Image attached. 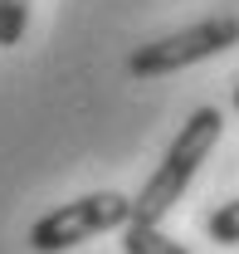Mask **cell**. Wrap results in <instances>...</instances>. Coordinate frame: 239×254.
I'll use <instances>...</instances> for the list:
<instances>
[{
    "label": "cell",
    "mask_w": 239,
    "mask_h": 254,
    "mask_svg": "<svg viewBox=\"0 0 239 254\" xmlns=\"http://www.w3.org/2000/svg\"><path fill=\"white\" fill-rule=\"evenodd\" d=\"M220 132H225L220 108H195V113L180 123V132H176V142L166 147L161 166L151 171L147 186L132 195V220H142V225H161V220H166V210H171L180 195H185L190 176L200 171V161L215 152Z\"/></svg>",
    "instance_id": "obj_1"
},
{
    "label": "cell",
    "mask_w": 239,
    "mask_h": 254,
    "mask_svg": "<svg viewBox=\"0 0 239 254\" xmlns=\"http://www.w3.org/2000/svg\"><path fill=\"white\" fill-rule=\"evenodd\" d=\"M132 220V195L122 190H93V195H78L59 210L39 215L30 225V250L34 254H59V250H73L103 230H122Z\"/></svg>",
    "instance_id": "obj_2"
},
{
    "label": "cell",
    "mask_w": 239,
    "mask_h": 254,
    "mask_svg": "<svg viewBox=\"0 0 239 254\" xmlns=\"http://www.w3.org/2000/svg\"><path fill=\"white\" fill-rule=\"evenodd\" d=\"M239 44V20L235 15H215V20H200V25H185L176 34H161L142 44L137 54H127V73L132 78H161V73H180L200 59H215L225 49Z\"/></svg>",
    "instance_id": "obj_3"
},
{
    "label": "cell",
    "mask_w": 239,
    "mask_h": 254,
    "mask_svg": "<svg viewBox=\"0 0 239 254\" xmlns=\"http://www.w3.org/2000/svg\"><path fill=\"white\" fill-rule=\"evenodd\" d=\"M122 250L127 254H190V250H180L161 225H142V220L122 225Z\"/></svg>",
    "instance_id": "obj_4"
},
{
    "label": "cell",
    "mask_w": 239,
    "mask_h": 254,
    "mask_svg": "<svg viewBox=\"0 0 239 254\" xmlns=\"http://www.w3.org/2000/svg\"><path fill=\"white\" fill-rule=\"evenodd\" d=\"M30 5H34V0H0V49H15V44L25 39Z\"/></svg>",
    "instance_id": "obj_5"
},
{
    "label": "cell",
    "mask_w": 239,
    "mask_h": 254,
    "mask_svg": "<svg viewBox=\"0 0 239 254\" xmlns=\"http://www.w3.org/2000/svg\"><path fill=\"white\" fill-rule=\"evenodd\" d=\"M205 235L215 240V245H239V200H225V205L210 215Z\"/></svg>",
    "instance_id": "obj_6"
},
{
    "label": "cell",
    "mask_w": 239,
    "mask_h": 254,
    "mask_svg": "<svg viewBox=\"0 0 239 254\" xmlns=\"http://www.w3.org/2000/svg\"><path fill=\"white\" fill-rule=\"evenodd\" d=\"M235 108H239V88H235Z\"/></svg>",
    "instance_id": "obj_7"
}]
</instances>
